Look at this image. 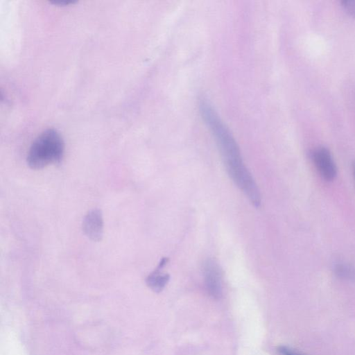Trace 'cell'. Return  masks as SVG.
<instances>
[{"label":"cell","instance_id":"9c48e42d","mask_svg":"<svg viewBox=\"0 0 355 355\" xmlns=\"http://www.w3.org/2000/svg\"><path fill=\"white\" fill-rule=\"evenodd\" d=\"M278 351L281 355H304L286 346H280Z\"/></svg>","mask_w":355,"mask_h":355},{"label":"cell","instance_id":"3957f363","mask_svg":"<svg viewBox=\"0 0 355 355\" xmlns=\"http://www.w3.org/2000/svg\"><path fill=\"white\" fill-rule=\"evenodd\" d=\"M313 163L320 175L327 182L337 176V167L330 151L324 146L314 148L311 153Z\"/></svg>","mask_w":355,"mask_h":355},{"label":"cell","instance_id":"277c9868","mask_svg":"<svg viewBox=\"0 0 355 355\" xmlns=\"http://www.w3.org/2000/svg\"><path fill=\"white\" fill-rule=\"evenodd\" d=\"M203 276L206 290L214 299H219L223 294L222 275L218 263L211 259L203 264Z\"/></svg>","mask_w":355,"mask_h":355},{"label":"cell","instance_id":"30bf717a","mask_svg":"<svg viewBox=\"0 0 355 355\" xmlns=\"http://www.w3.org/2000/svg\"><path fill=\"white\" fill-rule=\"evenodd\" d=\"M55 5H59V6H67V5H69L71 3H73L75 2L73 1H54V2H51Z\"/></svg>","mask_w":355,"mask_h":355},{"label":"cell","instance_id":"ba28073f","mask_svg":"<svg viewBox=\"0 0 355 355\" xmlns=\"http://www.w3.org/2000/svg\"><path fill=\"white\" fill-rule=\"evenodd\" d=\"M342 6L349 14L355 17V0H344Z\"/></svg>","mask_w":355,"mask_h":355},{"label":"cell","instance_id":"52a82bcc","mask_svg":"<svg viewBox=\"0 0 355 355\" xmlns=\"http://www.w3.org/2000/svg\"><path fill=\"white\" fill-rule=\"evenodd\" d=\"M334 271L340 278L347 280L355 279V268L347 263L343 261L336 262L334 265Z\"/></svg>","mask_w":355,"mask_h":355},{"label":"cell","instance_id":"8fae6325","mask_svg":"<svg viewBox=\"0 0 355 355\" xmlns=\"http://www.w3.org/2000/svg\"><path fill=\"white\" fill-rule=\"evenodd\" d=\"M352 171H353V176L354 178V181H355V161L354 162L353 165H352Z\"/></svg>","mask_w":355,"mask_h":355},{"label":"cell","instance_id":"6da1fadb","mask_svg":"<svg viewBox=\"0 0 355 355\" xmlns=\"http://www.w3.org/2000/svg\"><path fill=\"white\" fill-rule=\"evenodd\" d=\"M200 114L213 135L226 170L235 184L256 207L261 205L260 191L246 167L240 149L228 128L207 99L199 102Z\"/></svg>","mask_w":355,"mask_h":355},{"label":"cell","instance_id":"8992f818","mask_svg":"<svg viewBox=\"0 0 355 355\" xmlns=\"http://www.w3.org/2000/svg\"><path fill=\"white\" fill-rule=\"evenodd\" d=\"M168 261V258L163 257L157 268L146 277L147 286L155 293L161 292L169 281V275L162 272V269L166 265Z\"/></svg>","mask_w":355,"mask_h":355},{"label":"cell","instance_id":"5b68a950","mask_svg":"<svg viewBox=\"0 0 355 355\" xmlns=\"http://www.w3.org/2000/svg\"><path fill=\"white\" fill-rule=\"evenodd\" d=\"M85 234L93 241H100L103 235V214L99 209H93L87 212L83 220Z\"/></svg>","mask_w":355,"mask_h":355},{"label":"cell","instance_id":"7a4b0ae2","mask_svg":"<svg viewBox=\"0 0 355 355\" xmlns=\"http://www.w3.org/2000/svg\"><path fill=\"white\" fill-rule=\"evenodd\" d=\"M64 151V141L54 129L42 132L31 145L26 161L32 169H42L51 164L60 163Z\"/></svg>","mask_w":355,"mask_h":355}]
</instances>
